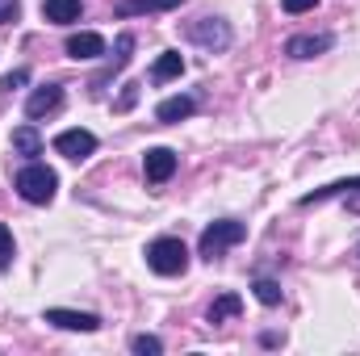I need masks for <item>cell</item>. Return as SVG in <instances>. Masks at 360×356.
I'll return each instance as SVG.
<instances>
[{
	"label": "cell",
	"mask_w": 360,
	"mask_h": 356,
	"mask_svg": "<svg viewBox=\"0 0 360 356\" xmlns=\"http://www.w3.org/2000/svg\"><path fill=\"white\" fill-rule=\"evenodd\" d=\"M55 189H59V177H55L46 164H38V160L17 172V193H21L30 205H46V201L55 197Z\"/></svg>",
	"instance_id": "6da1fadb"
},
{
	"label": "cell",
	"mask_w": 360,
	"mask_h": 356,
	"mask_svg": "<svg viewBox=\"0 0 360 356\" xmlns=\"http://www.w3.org/2000/svg\"><path fill=\"white\" fill-rule=\"evenodd\" d=\"M147 265L151 272H160V276H180L184 268H188V248L180 243V239H155L151 248H147Z\"/></svg>",
	"instance_id": "7a4b0ae2"
},
{
	"label": "cell",
	"mask_w": 360,
	"mask_h": 356,
	"mask_svg": "<svg viewBox=\"0 0 360 356\" xmlns=\"http://www.w3.org/2000/svg\"><path fill=\"white\" fill-rule=\"evenodd\" d=\"M243 235H248V231H243V222L222 218V222H214V227H205V231H201V243H197V248H201V256H205V260H218L226 248L243 243Z\"/></svg>",
	"instance_id": "3957f363"
},
{
	"label": "cell",
	"mask_w": 360,
	"mask_h": 356,
	"mask_svg": "<svg viewBox=\"0 0 360 356\" xmlns=\"http://www.w3.org/2000/svg\"><path fill=\"white\" fill-rule=\"evenodd\" d=\"M188 42L205 46V51H226L231 46V25L222 17H201L188 25Z\"/></svg>",
	"instance_id": "277c9868"
},
{
	"label": "cell",
	"mask_w": 360,
	"mask_h": 356,
	"mask_svg": "<svg viewBox=\"0 0 360 356\" xmlns=\"http://www.w3.org/2000/svg\"><path fill=\"white\" fill-rule=\"evenodd\" d=\"M55 151L80 164V160H89L92 151H96V134H92V130H63V134L55 139Z\"/></svg>",
	"instance_id": "5b68a950"
},
{
	"label": "cell",
	"mask_w": 360,
	"mask_h": 356,
	"mask_svg": "<svg viewBox=\"0 0 360 356\" xmlns=\"http://www.w3.org/2000/svg\"><path fill=\"white\" fill-rule=\"evenodd\" d=\"M331 42H335L331 34H297V38L285 42V55L289 59H314V55H327Z\"/></svg>",
	"instance_id": "8992f818"
},
{
	"label": "cell",
	"mask_w": 360,
	"mask_h": 356,
	"mask_svg": "<svg viewBox=\"0 0 360 356\" xmlns=\"http://www.w3.org/2000/svg\"><path fill=\"white\" fill-rule=\"evenodd\" d=\"M143 172H147L151 184L172 180V172H176V151H168V147H151V151L143 155Z\"/></svg>",
	"instance_id": "52a82bcc"
},
{
	"label": "cell",
	"mask_w": 360,
	"mask_h": 356,
	"mask_svg": "<svg viewBox=\"0 0 360 356\" xmlns=\"http://www.w3.org/2000/svg\"><path fill=\"white\" fill-rule=\"evenodd\" d=\"M63 105V89L59 84H42V89L30 92V101H25V117H46V113H55Z\"/></svg>",
	"instance_id": "ba28073f"
},
{
	"label": "cell",
	"mask_w": 360,
	"mask_h": 356,
	"mask_svg": "<svg viewBox=\"0 0 360 356\" xmlns=\"http://www.w3.org/2000/svg\"><path fill=\"white\" fill-rule=\"evenodd\" d=\"M46 323L51 327H63V331H96L101 327V319L96 314H84V310H46Z\"/></svg>",
	"instance_id": "9c48e42d"
},
{
	"label": "cell",
	"mask_w": 360,
	"mask_h": 356,
	"mask_svg": "<svg viewBox=\"0 0 360 356\" xmlns=\"http://www.w3.org/2000/svg\"><path fill=\"white\" fill-rule=\"evenodd\" d=\"M68 55H72V59H101V55H105V38L92 34V30L72 34V38H68Z\"/></svg>",
	"instance_id": "30bf717a"
},
{
	"label": "cell",
	"mask_w": 360,
	"mask_h": 356,
	"mask_svg": "<svg viewBox=\"0 0 360 356\" xmlns=\"http://www.w3.org/2000/svg\"><path fill=\"white\" fill-rule=\"evenodd\" d=\"M80 13H84V0H46L42 4V17L55 25H72V21H80Z\"/></svg>",
	"instance_id": "8fae6325"
},
{
	"label": "cell",
	"mask_w": 360,
	"mask_h": 356,
	"mask_svg": "<svg viewBox=\"0 0 360 356\" xmlns=\"http://www.w3.org/2000/svg\"><path fill=\"white\" fill-rule=\"evenodd\" d=\"M184 0H122L117 4V17H143V13H168V8H180Z\"/></svg>",
	"instance_id": "7c38bea8"
},
{
	"label": "cell",
	"mask_w": 360,
	"mask_h": 356,
	"mask_svg": "<svg viewBox=\"0 0 360 356\" xmlns=\"http://www.w3.org/2000/svg\"><path fill=\"white\" fill-rule=\"evenodd\" d=\"M239 314H243V298H239V293H222V298H214V306L205 310L210 323H226V319H239Z\"/></svg>",
	"instance_id": "4fadbf2b"
},
{
	"label": "cell",
	"mask_w": 360,
	"mask_h": 356,
	"mask_svg": "<svg viewBox=\"0 0 360 356\" xmlns=\"http://www.w3.org/2000/svg\"><path fill=\"white\" fill-rule=\"evenodd\" d=\"M193 109H197V101H193V96H168V101H160V109H155V117L172 126V122H184V117H188Z\"/></svg>",
	"instance_id": "5bb4252c"
},
{
	"label": "cell",
	"mask_w": 360,
	"mask_h": 356,
	"mask_svg": "<svg viewBox=\"0 0 360 356\" xmlns=\"http://www.w3.org/2000/svg\"><path fill=\"white\" fill-rule=\"evenodd\" d=\"M180 72H184V59H180L176 51H164V55L155 59V68H151V80L164 84V80H176Z\"/></svg>",
	"instance_id": "9a60e30c"
},
{
	"label": "cell",
	"mask_w": 360,
	"mask_h": 356,
	"mask_svg": "<svg viewBox=\"0 0 360 356\" xmlns=\"http://www.w3.org/2000/svg\"><path fill=\"white\" fill-rule=\"evenodd\" d=\"M13 151H21V155H42V139H38V130L34 126H17L13 130Z\"/></svg>",
	"instance_id": "2e32d148"
},
{
	"label": "cell",
	"mask_w": 360,
	"mask_h": 356,
	"mask_svg": "<svg viewBox=\"0 0 360 356\" xmlns=\"http://www.w3.org/2000/svg\"><path fill=\"white\" fill-rule=\"evenodd\" d=\"M256 298H260L264 306H276V302H281V285L269 281V276H260V281H256Z\"/></svg>",
	"instance_id": "e0dca14e"
},
{
	"label": "cell",
	"mask_w": 360,
	"mask_h": 356,
	"mask_svg": "<svg viewBox=\"0 0 360 356\" xmlns=\"http://www.w3.org/2000/svg\"><path fill=\"white\" fill-rule=\"evenodd\" d=\"M130 348H134V352H143V356H160V352H164V344H160L155 336H134V340H130Z\"/></svg>",
	"instance_id": "ac0fdd59"
},
{
	"label": "cell",
	"mask_w": 360,
	"mask_h": 356,
	"mask_svg": "<svg viewBox=\"0 0 360 356\" xmlns=\"http://www.w3.org/2000/svg\"><path fill=\"white\" fill-rule=\"evenodd\" d=\"M25 80H30V72H25V68H17V72H8V76L0 80V92H13V89H21Z\"/></svg>",
	"instance_id": "d6986e66"
},
{
	"label": "cell",
	"mask_w": 360,
	"mask_h": 356,
	"mask_svg": "<svg viewBox=\"0 0 360 356\" xmlns=\"http://www.w3.org/2000/svg\"><path fill=\"white\" fill-rule=\"evenodd\" d=\"M13 260V235H8V227L0 222V265H8Z\"/></svg>",
	"instance_id": "ffe728a7"
},
{
	"label": "cell",
	"mask_w": 360,
	"mask_h": 356,
	"mask_svg": "<svg viewBox=\"0 0 360 356\" xmlns=\"http://www.w3.org/2000/svg\"><path fill=\"white\" fill-rule=\"evenodd\" d=\"M17 13H21V0H0V25L17 21Z\"/></svg>",
	"instance_id": "44dd1931"
},
{
	"label": "cell",
	"mask_w": 360,
	"mask_h": 356,
	"mask_svg": "<svg viewBox=\"0 0 360 356\" xmlns=\"http://www.w3.org/2000/svg\"><path fill=\"white\" fill-rule=\"evenodd\" d=\"M314 4H319V0H281V8H285V13H293V17H297V13H310Z\"/></svg>",
	"instance_id": "7402d4cb"
},
{
	"label": "cell",
	"mask_w": 360,
	"mask_h": 356,
	"mask_svg": "<svg viewBox=\"0 0 360 356\" xmlns=\"http://www.w3.org/2000/svg\"><path fill=\"white\" fill-rule=\"evenodd\" d=\"M134 101H139V89H134V84H130V89L122 92V101H117V109H130V105H134Z\"/></svg>",
	"instance_id": "603a6c76"
}]
</instances>
